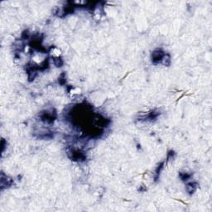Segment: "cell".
Wrapping results in <instances>:
<instances>
[{
  "instance_id": "7a4b0ae2",
  "label": "cell",
  "mask_w": 212,
  "mask_h": 212,
  "mask_svg": "<svg viewBox=\"0 0 212 212\" xmlns=\"http://www.w3.org/2000/svg\"><path fill=\"white\" fill-rule=\"evenodd\" d=\"M196 187H197V185L195 182H191V183L187 184V190L189 193H193L194 191H196Z\"/></svg>"
},
{
  "instance_id": "6da1fadb",
  "label": "cell",
  "mask_w": 212,
  "mask_h": 212,
  "mask_svg": "<svg viewBox=\"0 0 212 212\" xmlns=\"http://www.w3.org/2000/svg\"><path fill=\"white\" fill-rule=\"evenodd\" d=\"M166 56V54L163 52V51L160 50V49H158L156 51H153V53L152 54V60L153 63H159L163 60V58Z\"/></svg>"
}]
</instances>
